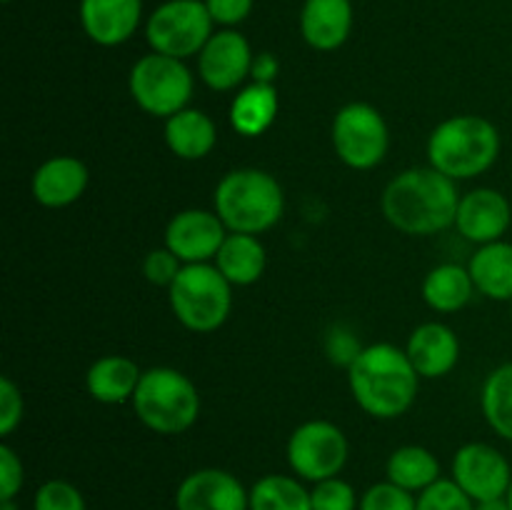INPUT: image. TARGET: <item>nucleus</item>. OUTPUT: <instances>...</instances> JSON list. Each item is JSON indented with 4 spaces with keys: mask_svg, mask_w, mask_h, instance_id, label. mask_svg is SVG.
<instances>
[{
    "mask_svg": "<svg viewBox=\"0 0 512 510\" xmlns=\"http://www.w3.org/2000/svg\"><path fill=\"white\" fill-rule=\"evenodd\" d=\"M0 510H20V505L15 500H0Z\"/></svg>",
    "mask_w": 512,
    "mask_h": 510,
    "instance_id": "ea45409f",
    "label": "nucleus"
},
{
    "mask_svg": "<svg viewBox=\"0 0 512 510\" xmlns=\"http://www.w3.org/2000/svg\"><path fill=\"white\" fill-rule=\"evenodd\" d=\"M228 238V228L215 210H180L165 228V248L173 250L183 265L210 263Z\"/></svg>",
    "mask_w": 512,
    "mask_h": 510,
    "instance_id": "f8f14e48",
    "label": "nucleus"
},
{
    "mask_svg": "<svg viewBox=\"0 0 512 510\" xmlns=\"http://www.w3.org/2000/svg\"><path fill=\"white\" fill-rule=\"evenodd\" d=\"M480 408L490 428L512 443V363L490 370L480 393Z\"/></svg>",
    "mask_w": 512,
    "mask_h": 510,
    "instance_id": "cd10ccee",
    "label": "nucleus"
},
{
    "mask_svg": "<svg viewBox=\"0 0 512 510\" xmlns=\"http://www.w3.org/2000/svg\"><path fill=\"white\" fill-rule=\"evenodd\" d=\"M280 110V98L275 85L268 83H250L240 88L230 103V125L235 133L245 138H258L270 125L275 123Z\"/></svg>",
    "mask_w": 512,
    "mask_h": 510,
    "instance_id": "4be33fe9",
    "label": "nucleus"
},
{
    "mask_svg": "<svg viewBox=\"0 0 512 510\" xmlns=\"http://www.w3.org/2000/svg\"><path fill=\"white\" fill-rule=\"evenodd\" d=\"M353 30L350 0H305L300 10V33L320 53L338 50Z\"/></svg>",
    "mask_w": 512,
    "mask_h": 510,
    "instance_id": "6ab92c4d",
    "label": "nucleus"
},
{
    "mask_svg": "<svg viewBox=\"0 0 512 510\" xmlns=\"http://www.w3.org/2000/svg\"><path fill=\"white\" fill-rule=\"evenodd\" d=\"M358 510H418V495L400 485L383 480L360 495Z\"/></svg>",
    "mask_w": 512,
    "mask_h": 510,
    "instance_id": "2f4dec72",
    "label": "nucleus"
},
{
    "mask_svg": "<svg viewBox=\"0 0 512 510\" xmlns=\"http://www.w3.org/2000/svg\"><path fill=\"white\" fill-rule=\"evenodd\" d=\"M325 348H328V355L333 363L350 368V365H353V360L360 355V350H363V345L358 343L355 333H350L348 328L338 325V328L330 330Z\"/></svg>",
    "mask_w": 512,
    "mask_h": 510,
    "instance_id": "c9c22d12",
    "label": "nucleus"
},
{
    "mask_svg": "<svg viewBox=\"0 0 512 510\" xmlns=\"http://www.w3.org/2000/svg\"><path fill=\"white\" fill-rule=\"evenodd\" d=\"M143 15V0H80L85 35L103 48H115L135 35Z\"/></svg>",
    "mask_w": 512,
    "mask_h": 510,
    "instance_id": "dca6fc26",
    "label": "nucleus"
},
{
    "mask_svg": "<svg viewBox=\"0 0 512 510\" xmlns=\"http://www.w3.org/2000/svg\"><path fill=\"white\" fill-rule=\"evenodd\" d=\"M33 510H88V505L73 483L53 478L35 490Z\"/></svg>",
    "mask_w": 512,
    "mask_h": 510,
    "instance_id": "c756f323",
    "label": "nucleus"
},
{
    "mask_svg": "<svg viewBox=\"0 0 512 510\" xmlns=\"http://www.w3.org/2000/svg\"><path fill=\"white\" fill-rule=\"evenodd\" d=\"M265 245L258 235L228 233L215 255V268L228 278L230 285H253L265 273Z\"/></svg>",
    "mask_w": 512,
    "mask_h": 510,
    "instance_id": "b1692460",
    "label": "nucleus"
},
{
    "mask_svg": "<svg viewBox=\"0 0 512 510\" xmlns=\"http://www.w3.org/2000/svg\"><path fill=\"white\" fill-rule=\"evenodd\" d=\"M178 323L193 333H213L233 310V285L210 263L183 265L168 288Z\"/></svg>",
    "mask_w": 512,
    "mask_h": 510,
    "instance_id": "423d86ee",
    "label": "nucleus"
},
{
    "mask_svg": "<svg viewBox=\"0 0 512 510\" xmlns=\"http://www.w3.org/2000/svg\"><path fill=\"white\" fill-rule=\"evenodd\" d=\"M512 223L510 200L495 188H475L460 198L455 228L465 240L488 245L503 240Z\"/></svg>",
    "mask_w": 512,
    "mask_h": 510,
    "instance_id": "2eb2a0df",
    "label": "nucleus"
},
{
    "mask_svg": "<svg viewBox=\"0 0 512 510\" xmlns=\"http://www.w3.org/2000/svg\"><path fill=\"white\" fill-rule=\"evenodd\" d=\"M450 478L475 500L505 498L512 485V468L503 453L488 443H468L453 455Z\"/></svg>",
    "mask_w": 512,
    "mask_h": 510,
    "instance_id": "9b49d317",
    "label": "nucleus"
},
{
    "mask_svg": "<svg viewBox=\"0 0 512 510\" xmlns=\"http://www.w3.org/2000/svg\"><path fill=\"white\" fill-rule=\"evenodd\" d=\"M253 50L245 35L238 30L225 28L220 33H213V38L205 43V48L198 55V73L200 80L210 90H235L243 85L245 78H250L253 70Z\"/></svg>",
    "mask_w": 512,
    "mask_h": 510,
    "instance_id": "ddd939ff",
    "label": "nucleus"
},
{
    "mask_svg": "<svg viewBox=\"0 0 512 510\" xmlns=\"http://www.w3.org/2000/svg\"><path fill=\"white\" fill-rule=\"evenodd\" d=\"M213 25L205 0H168L148 18L145 38L153 53L185 60L200 55L213 38Z\"/></svg>",
    "mask_w": 512,
    "mask_h": 510,
    "instance_id": "6e6552de",
    "label": "nucleus"
},
{
    "mask_svg": "<svg viewBox=\"0 0 512 510\" xmlns=\"http://www.w3.org/2000/svg\"><path fill=\"white\" fill-rule=\"evenodd\" d=\"M385 475H388L390 483L400 485L415 495L443 478L440 460L435 458L433 450L423 448V445H403V448L393 450L388 463H385Z\"/></svg>",
    "mask_w": 512,
    "mask_h": 510,
    "instance_id": "a878e982",
    "label": "nucleus"
},
{
    "mask_svg": "<svg viewBox=\"0 0 512 510\" xmlns=\"http://www.w3.org/2000/svg\"><path fill=\"white\" fill-rule=\"evenodd\" d=\"M130 403L140 423L158 435L185 433L200 415L198 388L188 375L175 368L143 370Z\"/></svg>",
    "mask_w": 512,
    "mask_h": 510,
    "instance_id": "39448f33",
    "label": "nucleus"
},
{
    "mask_svg": "<svg viewBox=\"0 0 512 510\" xmlns=\"http://www.w3.org/2000/svg\"><path fill=\"white\" fill-rule=\"evenodd\" d=\"M298 475L270 473L250 488V510H313L310 490Z\"/></svg>",
    "mask_w": 512,
    "mask_h": 510,
    "instance_id": "bb28decb",
    "label": "nucleus"
},
{
    "mask_svg": "<svg viewBox=\"0 0 512 510\" xmlns=\"http://www.w3.org/2000/svg\"><path fill=\"white\" fill-rule=\"evenodd\" d=\"M460 195L455 180L435 168H410L383 190L385 220L405 235H435L455 225Z\"/></svg>",
    "mask_w": 512,
    "mask_h": 510,
    "instance_id": "f257e3e1",
    "label": "nucleus"
},
{
    "mask_svg": "<svg viewBox=\"0 0 512 510\" xmlns=\"http://www.w3.org/2000/svg\"><path fill=\"white\" fill-rule=\"evenodd\" d=\"M500 155V133L483 115H453L428 138L430 168L458 180L483 175Z\"/></svg>",
    "mask_w": 512,
    "mask_h": 510,
    "instance_id": "7ed1b4c3",
    "label": "nucleus"
},
{
    "mask_svg": "<svg viewBox=\"0 0 512 510\" xmlns=\"http://www.w3.org/2000/svg\"><path fill=\"white\" fill-rule=\"evenodd\" d=\"M278 58H275L273 53H260L253 58V70H250V78L255 80V83H268L273 85L275 78H278Z\"/></svg>",
    "mask_w": 512,
    "mask_h": 510,
    "instance_id": "4c0bfd02",
    "label": "nucleus"
},
{
    "mask_svg": "<svg viewBox=\"0 0 512 510\" xmlns=\"http://www.w3.org/2000/svg\"><path fill=\"white\" fill-rule=\"evenodd\" d=\"M5 3H10V0H5Z\"/></svg>",
    "mask_w": 512,
    "mask_h": 510,
    "instance_id": "37998d69",
    "label": "nucleus"
},
{
    "mask_svg": "<svg viewBox=\"0 0 512 510\" xmlns=\"http://www.w3.org/2000/svg\"><path fill=\"white\" fill-rule=\"evenodd\" d=\"M418 510H475V500L453 478H440L418 493Z\"/></svg>",
    "mask_w": 512,
    "mask_h": 510,
    "instance_id": "c85d7f7f",
    "label": "nucleus"
},
{
    "mask_svg": "<svg viewBox=\"0 0 512 510\" xmlns=\"http://www.w3.org/2000/svg\"><path fill=\"white\" fill-rule=\"evenodd\" d=\"M128 88L140 110L153 118L168 120L170 115L188 108L195 83L183 60L150 53L130 68Z\"/></svg>",
    "mask_w": 512,
    "mask_h": 510,
    "instance_id": "0eeeda50",
    "label": "nucleus"
},
{
    "mask_svg": "<svg viewBox=\"0 0 512 510\" xmlns=\"http://www.w3.org/2000/svg\"><path fill=\"white\" fill-rule=\"evenodd\" d=\"M180 270H183V260L165 245L150 250L143 260V275L148 278V283L158 285V288H170Z\"/></svg>",
    "mask_w": 512,
    "mask_h": 510,
    "instance_id": "473e14b6",
    "label": "nucleus"
},
{
    "mask_svg": "<svg viewBox=\"0 0 512 510\" xmlns=\"http://www.w3.org/2000/svg\"><path fill=\"white\" fill-rule=\"evenodd\" d=\"M288 465L305 483H320L340 475L350 455L348 438L330 420H308L288 438Z\"/></svg>",
    "mask_w": 512,
    "mask_h": 510,
    "instance_id": "9d476101",
    "label": "nucleus"
},
{
    "mask_svg": "<svg viewBox=\"0 0 512 510\" xmlns=\"http://www.w3.org/2000/svg\"><path fill=\"white\" fill-rule=\"evenodd\" d=\"M473 293L470 270L458 263L435 265L423 280V300L438 313H458L470 303Z\"/></svg>",
    "mask_w": 512,
    "mask_h": 510,
    "instance_id": "393cba45",
    "label": "nucleus"
},
{
    "mask_svg": "<svg viewBox=\"0 0 512 510\" xmlns=\"http://www.w3.org/2000/svg\"><path fill=\"white\" fill-rule=\"evenodd\" d=\"M143 370L138 363L125 355H105V358L95 360L85 375V388H88L90 398L105 405H120L133 400L135 390H138Z\"/></svg>",
    "mask_w": 512,
    "mask_h": 510,
    "instance_id": "aec40b11",
    "label": "nucleus"
},
{
    "mask_svg": "<svg viewBox=\"0 0 512 510\" xmlns=\"http://www.w3.org/2000/svg\"><path fill=\"white\" fill-rule=\"evenodd\" d=\"M333 148L338 158L353 170H370L383 163L390 145L388 123L370 103H348L335 113Z\"/></svg>",
    "mask_w": 512,
    "mask_h": 510,
    "instance_id": "1a4fd4ad",
    "label": "nucleus"
},
{
    "mask_svg": "<svg viewBox=\"0 0 512 510\" xmlns=\"http://www.w3.org/2000/svg\"><path fill=\"white\" fill-rule=\"evenodd\" d=\"M505 498H508V503H510V510H512V485H510V490H508V495H505Z\"/></svg>",
    "mask_w": 512,
    "mask_h": 510,
    "instance_id": "a19ab883",
    "label": "nucleus"
},
{
    "mask_svg": "<svg viewBox=\"0 0 512 510\" xmlns=\"http://www.w3.org/2000/svg\"><path fill=\"white\" fill-rule=\"evenodd\" d=\"M468 270L475 290H480L485 298L512 303V243L495 240V243L478 245Z\"/></svg>",
    "mask_w": 512,
    "mask_h": 510,
    "instance_id": "5701e85b",
    "label": "nucleus"
},
{
    "mask_svg": "<svg viewBox=\"0 0 512 510\" xmlns=\"http://www.w3.org/2000/svg\"><path fill=\"white\" fill-rule=\"evenodd\" d=\"M475 510H510V503H508V498L483 500V503H475Z\"/></svg>",
    "mask_w": 512,
    "mask_h": 510,
    "instance_id": "58836bf2",
    "label": "nucleus"
},
{
    "mask_svg": "<svg viewBox=\"0 0 512 510\" xmlns=\"http://www.w3.org/2000/svg\"><path fill=\"white\" fill-rule=\"evenodd\" d=\"M510 320H512V310H510Z\"/></svg>",
    "mask_w": 512,
    "mask_h": 510,
    "instance_id": "79ce46f5",
    "label": "nucleus"
},
{
    "mask_svg": "<svg viewBox=\"0 0 512 510\" xmlns=\"http://www.w3.org/2000/svg\"><path fill=\"white\" fill-rule=\"evenodd\" d=\"M313 510H358L360 498L353 485L343 480L340 475L328 480H320L310 490Z\"/></svg>",
    "mask_w": 512,
    "mask_h": 510,
    "instance_id": "7c9ffc66",
    "label": "nucleus"
},
{
    "mask_svg": "<svg viewBox=\"0 0 512 510\" xmlns=\"http://www.w3.org/2000/svg\"><path fill=\"white\" fill-rule=\"evenodd\" d=\"M175 510H250V490L228 470L200 468L180 480Z\"/></svg>",
    "mask_w": 512,
    "mask_h": 510,
    "instance_id": "4468645a",
    "label": "nucleus"
},
{
    "mask_svg": "<svg viewBox=\"0 0 512 510\" xmlns=\"http://www.w3.org/2000/svg\"><path fill=\"white\" fill-rule=\"evenodd\" d=\"M355 403L380 420L400 418L418 398L420 375L408 353L393 343H373L360 350L348 368Z\"/></svg>",
    "mask_w": 512,
    "mask_h": 510,
    "instance_id": "f03ea898",
    "label": "nucleus"
},
{
    "mask_svg": "<svg viewBox=\"0 0 512 510\" xmlns=\"http://www.w3.org/2000/svg\"><path fill=\"white\" fill-rule=\"evenodd\" d=\"M218 143V128L203 110L185 108L165 120V145L180 160H200Z\"/></svg>",
    "mask_w": 512,
    "mask_h": 510,
    "instance_id": "412c9836",
    "label": "nucleus"
},
{
    "mask_svg": "<svg viewBox=\"0 0 512 510\" xmlns=\"http://www.w3.org/2000/svg\"><path fill=\"white\" fill-rule=\"evenodd\" d=\"M283 210V188L265 170H230L215 188V213L228 233H265L283 218Z\"/></svg>",
    "mask_w": 512,
    "mask_h": 510,
    "instance_id": "20e7f679",
    "label": "nucleus"
},
{
    "mask_svg": "<svg viewBox=\"0 0 512 510\" xmlns=\"http://www.w3.org/2000/svg\"><path fill=\"white\" fill-rule=\"evenodd\" d=\"M23 420V393L18 385L3 375L0 378V435L8 438Z\"/></svg>",
    "mask_w": 512,
    "mask_h": 510,
    "instance_id": "f704fd0d",
    "label": "nucleus"
},
{
    "mask_svg": "<svg viewBox=\"0 0 512 510\" xmlns=\"http://www.w3.org/2000/svg\"><path fill=\"white\" fill-rule=\"evenodd\" d=\"M205 5L213 23L225 25V28L240 25L253 10V0H205Z\"/></svg>",
    "mask_w": 512,
    "mask_h": 510,
    "instance_id": "e433bc0d",
    "label": "nucleus"
},
{
    "mask_svg": "<svg viewBox=\"0 0 512 510\" xmlns=\"http://www.w3.org/2000/svg\"><path fill=\"white\" fill-rule=\"evenodd\" d=\"M410 363L420 378H443L458 365L460 340L455 330L445 323H423L413 330L405 345Z\"/></svg>",
    "mask_w": 512,
    "mask_h": 510,
    "instance_id": "a211bd4d",
    "label": "nucleus"
},
{
    "mask_svg": "<svg viewBox=\"0 0 512 510\" xmlns=\"http://www.w3.org/2000/svg\"><path fill=\"white\" fill-rule=\"evenodd\" d=\"M25 468L20 455L8 443L0 445V500H15L23 490Z\"/></svg>",
    "mask_w": 512,
    "mask_h": 510,
    "instance_id": "72a5a7b5",
    "label": "nucleus"
},
{
    "mask_svg": "<svg viewBox=\"0 0 512 510\" xmlns=\"http://www.w3.org/2000/svg\"><path fill=\"white\" fill-rule=\"evenodd\" d=\"M88 180L90 175L83 160L73 155H55L35 170L30 190L43 208H68L83 198Z\"/></svg>",
    "mask_w": 512,
    "mask_h": 510,
    "instance_id": "f3484780",
    "label": "nucleus"
}]
</instances>
